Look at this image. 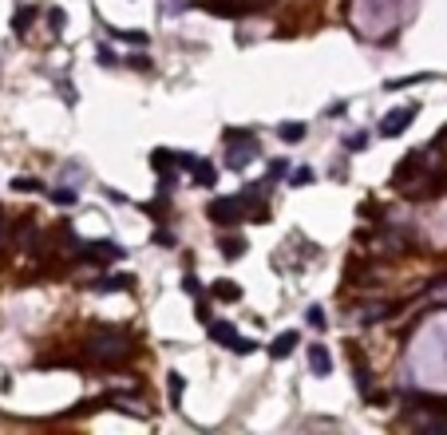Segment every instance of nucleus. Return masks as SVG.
<instances>
[{"label": "nucleus", "mask_w": 447, "mask_h": 435, "mask_svg": "<svg viewBox=\"0 0 447 435\" xmlns=\"http://www.w3.org/2000/svg\"><path fill=\"white\" fill-rule=\"evenodd\" d=\"M313 183V171H309V166H301L297 174H293V186H309Z\"/></svg>", "instance_id": "19"}, {"label": "nucleus", "mask_w": 447, "mask_h": 435, "mask_svg": "<svg viewBox=\"0 0 447 435\" xmlns=\"http://www.w3.org/2000/svg\"><path fill=\"white\" fill-rule=\"evenodd\" d=\"M214 297H218V301H238V297H242V285L218 281V285H214Z\"/></svg>", "instance_id": "13"}, {"label": "nucleus", "mask_w": 447, "mask_h": 435, "mask_svg": "<svg viewBox=\"0 0 447 435\" xmlns=\"http://www.w3.org/2000/svg\"><path fill=\"white\" fill-rule=\"evenodd\" d=\"M131 285H135V277H127V274H115L111 281H100L95 289H100V293H115V289H131Z\"/></svg>", "instance_id": "12"}, {"label": "nucleus", "mask_w": 447, "mask_h": 435, "mask_svg": "<svg viewBox=\"0 0 447 435\" xmlns=\"http://www.w3.org/2000/svg\"><path fill=\"white\" fill-rule=\"evenodd\" d=\"M424 162H427V151H412V154H407V159L396 166V171H392V183H396V186H404V183H407V174H412V171H424Z\"/></svg>", "instance_id": "6"}, {"label": "nucleus", "mask_w": 447, "mask_h": 435, "mask_svg": "<svg viewBox=\"0 0 447 435\" xmlns=\"http://www.w3.org/2000/svg\"><path fill=\"white\" fill-rule=\"evenodd\" d=\"M155 242H159V245H167V250H170V245H174V238H170V233H162V230H159V233H155Z\"/></svg>", "instance_id": "25"}, {"label": "nucleus", "mask_w": 447, "mask_h": 435, "mask_svg": "<svg viewBox=\"0 0 447 435\" xmlns=\"http://www.w3.org/2000/svg\"><path fill=\"white\" fill-rule=\"evenodd\" d=\"M309 368H313L317 376H328V372H333V356H328L325 344H313V348H309Z\"/></svg>", "instance_id": "9"}, {"label": "nucleus", "mask_w": 447, "mask_h": 435, "mask_svg": "<svg viewBox=\"0 0 447 435\" xmlns=\"http://www.w3.org/2000/svg\"><path fill=\"white\" fill-rule=\"evenodd\" d=\"M52 198H56L60 206H71V202H76V190H56Z\"/></svg>", "instance_id": "20"}, {"label": "nucleus", "mask_w": 447, "mask_h": 435, "mask_svg": "<svg viewBox=\"0 0 447 435\" xmlns=\"http://www.w3.org/2000/svg\"><path fill=\"white\" fill-rule=\"evenodd\" d=\"M285 171H289L285 162H273V166H269V178H281V174H285Z\"/></svg>", "instance_id": "23"}, {"label": "nucleus", "mask_w": 447, "mask_h": 435, "mask_svg": "<svg viewBox=\"0 0 447 435\" xmlns=\"http://www.w3.org/2000/svg\"><path fill=\"white\" fill-rule=\"evenodd\" d=\"M254 348H258V344H254V341H242V336H238V344H234V353H242V356L254 353Z\"/></svg>", "instance_id": "22"}, {"label": "nucleus", "mask_w": 447, "mask_h": 435, "mask_svg": "<svg viewBox=\"0 0 447 435\" xmlns=\"http://www.w3.org/2000/svg\"><path fill=\"white\" fill-rule=\"evenodd\" d=\"M210 341L222 344V348H234L238 344V329L230 321H210Z\"/></svg>", "instance_id": "7"}, {"label": "nucleus", "mask_w": 447, "mask_h": 435, "mask_svg": "<svg viewBox=\"0 0 447 435\" xmlns=\"http://www.w3.org/2000/svg\"><path fill=\"white\" fill-rule=\"evenodd\" d=\"M88 356L100 360V364H123L131 356V336L123 333V329H100V333H91V341H88Z\"/></svg>", "instance_id": "1"}, {"label": "nucleus", "mask_w": 447, "mask_h": 435, "mask_svg": "<svg viewBox=\"0 0 447 435\" xmlns=\"http://www.w3.org/2000/svg\"><path fill=\"white\" fill-rule=\"evenodd\" d=\"M297 341H301V336L293 333V329H289V333H278V336H273V344H269V356H273V360H285V356L297 348Z\"/></svg>", "instance_id": "8"}, {"label": "nucleus", "mask_w": 447, "mask_h": 435, "mask_svg": "<svg viewBox=\"0 0 447 435\" xmlns=\"http://www.w3.org/2000/svg\"><path fill=\"white\" fill-rule=\"evenodd\" d=\"M12 186H16V190H20V194H32V190L40 194V190H44V183H40V178H28V174H24V178H16V183H12Z\"/></svg>", "instance_id": "16"}, {"label": "nucleus", "mask_w": 447, "mask_h": 435, "mask_svg": "<svg viewBox=\"0 0 447 435\" xmlns=\"http://www.w3.org/2000/svg\"><path fill=\"white\" fill-rule=\"evenodd\" d=\"M309 324H313V329H325L328 324V317H325V309H321V305H309Z\"/></svg>", "instance_id": "17"}, {"label": "nucleus", "mask_w": 447, "mask_h": 435, "mask_svg": "<svg viewBox=\"0 0 447 435\" xmlns=\"http://www.w3.org/2000/svg\"><path fill=\"white\" fill-rule=\"evenodd\" d=\"M249 210H254V206L246 202V194H234V198H214V202L206 206L210 222H218V226L242 222V218H249Z\"/></svg>", "instance_id": "2"}, {"label": "nucleus", "mask_w": 447, "mask_h": 435, "mask_svg": "<svg viewBox=\"0 0 447 435\" xmlns=\"http://www.w3.org/2000/svg\"><path fill=\"white\" fill-rule=\"evenodd\" d=\"M218 245H222V257H226V262H238L242 253H246V242H242V238H234V233H230V238L222 233Z\"/></svg>", "instance_id": "11"}, {"label": "nucleus", "mask_w": 447, "mask_h": 435, "mask_svg": "<svg viewBox=\"0 0 447 435\" xmlns=\"http://www.w3.org/2000/svg\"><path fill=\"white\" fill-rule=\"evenodd\" d=\"M48 20H52V32H60V28H64V12H60V8H52V12H48Z\"/></svg>", "instance_id": "21"}, {"label": "nucleus", "mask_w": 447, "mask_h": 435, "mask_svg": "<svg viewBox=\"0 0 447 435\" xmlns=\"http://www.w3.org/2000/svg\"><path fill=\"white\" fill-rule=\"evenodd\" d=\"M416 103H407V107H396V111H388L384 115V123H380V135H384V139H396V135H404L407 131V123L416 119Z\"/></svg>", "instance_id": "3"}, {"label": "nucleus", "mask_w": 447, "mask_h": 435, "mask_svg": "<svg viewBox=\"0 0 447 435\" xmlns=\"http://www.w3.org/2000/svg\"><path fill=\"white\" fill-rule=\"evenodd\" d=\"M186 171L194 174V183H198V186H214V178H218V171H214L210 162H202V159H194Z\"/></svg>", "instance_id": "10"}, {"label": "nucleus", "mask_w": 447, "mask_h": 435, "mask_svg": "<svg viewBox=\"0 0 447 435\" xmlns=\"http://www.w3.org/2000/svg\"><path fill=\"white\" fill-rule=\"evenodd\" d=\"M182 289H186V293H198L202 285H198V277H186V281H182Z\"/></svg>", "instance_id": "24"}, {"label": "nucleus", "mask_w": 447, "mask_h": 435, "mask_svg": "<svg viewBox=\"0 0 447 435\" xmlns=\"http://www.w3.org/2000/svg\"><path fill=\"white\" fill-rule=\"evenodd\" d=\"M83 250H80V257L83 262H119L123 257V245H115V242H80Z\"/></svg>", "instance_id": "4"}, {"label": "nucleus", "mask_w": 447, "mask_h": 435, "mask_svg": "<svg viewBox=\"0 0 447 435\" xmlns=\"http://www.w3.org/2000/svg\"><path fill=\"white\" fill-rule=\"evenodd\" d=\"M182 388H186V380H182L179 372H170V404H179L182 400Z\"/></svg>", "instance_id": "18"}, {"label": "nucleus", "mask_w": 447, "mask_h": 435, "mask_svg": "<svg viewBox=\"0 0 447 435\" xmlns=\"http://www.w3.org/2000/svg\"><path fill=\"white\" fill-rule=\"evenodd\" d=\"M32 16H36V8H20L16 16H12V32H16V36H28V20Z\"/></svg>", "instance_id": "14"}, {"label": "nucleus", "mask_w": 447, "mask_h": 435, "mask_svg": "<svg viewBox=\"0 0 447 435\" xmlns=\"http://www.w3.org/2000/svg\"><path fill=\"white\" fill-rule=\"evenodd\" d=\"M348 360H357V388H360V396H372V368H368V360H364V353H360L357 344L348 341Z\"/></svg>", "instance_id": "5"}, {"label": "nucleus", "mask_w": 447, "mask_h": 435, "mask_svg": "<svg viewBox=\"0 0 447 435\" xmlns=\"http://www.w3.org/2000/svg\"><path fill=\"white\" fill-rule=\"evenodd\" d=\"M278 135H281L285 142H301V139H305V127H301V123H281Z\"/></svg>", "instance_id": "15"}]
</instances>
